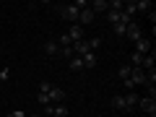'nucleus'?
Masks as SVG:
<instances>
[{"label": "nucleus", "mask_w": 156, "mask_h": 117, "mask_svg": "<svg viewBox=\"0 0 156 117\" xmlns=\"http://www.w3.org/2000/svg\"><path fill=\"white\" fill-rule=\"evenodd\" d=\"M78 13H81V11H78L73 3H70V5H60V16L65 18V21H70V23H76V21H78Z\"/></svg>", "instance_id": "f257e3e1"}, {"label": "nucleus", "mask_w": 156, "mask_h": 117, "mask_svg": "<svg viewBox=\"0 0 156 117\" xmlns=\"http://www.w3.org/2000/svg\"><path fill=\"white\" fill-rule=\"evenodd\" d=\"M125 37H128L130 42L135 44V42H138V39L143 37V31H140V26H138L135 21H130V23H128V29H125Z\"/></svg>", "instance_id": "f03ea898"}, {"label": "nucleus", "mask_w": 156, "mask_h": 117, "mask_svg": "<svg viewBox=\"0 0 156 117\" xmlns=\"http://www.w3.org/2000/svg\"><path fill=\"white\" fill-rule=\"evenodd\" d=\"M138 107L146 112V117L156 115V99H151V96H146V99H138Z\"/></svg>", "instance_id": "7ed1b4c3"}, {"label": "nucleus", "mask_w": 156, "mask_h": 117, "mask_svg": "<svg viewBox=\"0 0 156 117\" xmlns=\"http://www.w3.org/2000/svg\"><path fill=\"white\" fill-rule=\"evenodd\" d=\"M130 83H133V86H146V70H143V68H133V73H130Z\"/></svg>", "instance_id": "20e7f679"}, {"label": "nucleus", "mask_w": 156, "mask_h": 117, "mask_svg": "<svg viewBox=\"0 0 156 117\" xmlns=\"http://www.w3.org/2000/svg\"><path fill=\"white\" fill-rule=\"evenodd\" d=\"M94 11H91V8H83V11H81V13H78V26H86V23H91V21H94Z\"/></svg>", "instance_id": "39448f33"}, {"label": "nucleus", "mask_w": 156, "mask_h": 117, "mask_svg": "<svg viewBox=\"0 0 156 117\" xmlns=\"http://www.w3.org/2000/svg\"><path fill=\"white\" fill-rule=\"evenodd\" d=\"M52 101H55V104H62V101H65V91H62L60 86H52L50 89V104Z\"/></svg>", "instance_id": "423d86ee"}, {"label": "nucleus", "mask_w": 156, "mask_h": 117, "mask_svg": "<svg viewBox=\"0 0 156 117\" xmlns=\"http://www.w3.org/2000/svg\"><path fill=\"white\" fill-rule=\"evenodd\" d=\"M154 65H156V50H151L148 55H143V60H140V68H143V70H154Z\"/></svg>", "instance_id": "0eeeda50"}, {"label": "nucleus", "mask_w": 156, "mask_h": 117, "mask_svg": "<svg viewBox=\"0 0 156 117\" xmlns=\"http://www.w3.org/2000/svg\"><path fill=\"white\" fill-rule=\"evenodd\" d=\"M68 37H70V42H81V39H83V26L70 23V29H68Z\"/></svg>", "instance_id": "6e6552de"}, {"label": "nucleus", "mask_w": 156, "mask_h": 117, "mask_svg": "<svg viewBox=\"0 0 156 117\" xmlns=\"http://www.w3.org/2000/svg\"><path fill=\"white\" fill-rule=\"evenodd\" d=\"M135 52H138V55H148V52H151V39L140 37L138 42H135Z\"/></svg>", "instance_id": "1a4fd4ad"}, {"label": "nucleus", "mask_w": 156, "mask_h": 117, "mask_svg": "<svg viewBox=\"0 0 156 117\" xmlns=\"http://www.w3.org/2000/svg\"><path fill=\"white\" fill-rule=\"evenodd\" d=\"M89 8L94 11V16H96V13H107L109 11V3H107V0H94V3H89Z\"/></svg>", "instance_id": "9d476101"}, {"label": "nucleus", "mask_w": 156, "mask_h": 117, "mask_svg": "<svg viewBox=\"0 0 156 117\" xmlns=\"http://www.w3.org/2000/svg\"><path fill=\"white\" fill-rule=\"evenodd\" d=\"M138 99H140V96L135 94V91L125 94V107H128V112H133V107H138Z\"/></svg>", "instance_id": "9b49d317"}, {"label": "nucleus", "mask_w": 156, "mask_h": 117, "mask_svg": "<svg viewBox=\"0 0 156 117\" xmlns=\"http://www.w3.org/2000/svg\"><path fill=\"white\" fill-rule=\"evenodd\" d=\"M112 107H115L117 112H128V107H125V96H122V94L112 96Z\"/></svg>", "instance_id": "f8f14e48"}, {"label": "nucleus", "mask_w": 156, "mask_h": 117, "mask_svg": "<svg viewBox=\"0 0 156 117\" xmlns=\"http://www.w3.org/2000/svg\"><path fill=\"white\" fill-rule=\"evenodd\" d=\"M81 60H83V68H89V70H91V68H96V55H94V52H86Z\"/></svg>", "instance_id": "ddd939ff"}, {"label": "nucleus", "mask_w": 156, "mask_h": 117, "mask_svg": "<svg viewBox=\"0 0 156 117\" xmlns=\"http://www.w3.org/2000/svg\"><path fill=\"white\" fill-rule=\"evenodd\" d=\"M52 117H68V107L65 104H52Z\"/></svg>", "instance_id": "4468645a"}, {"label": "nucleus", "mask_w": 156, "mask_h": 117, "mask_svg": "<svg viewBox=\"0 0 156 117\" xmlns=\"http://www.w3.org/2000/svg\"><path fill=\"white\" fill-rule=\"evenodd\" d=\"M44 52H47V55H60V47H57V42H47V44H44Z\"/></svg>", "instance_id": "2eb2a0df"}, {"label": "nucleus", "mask_w": 156, "mask_h": 117, "mask_svg": "<svg viewBox=\"0 0 156 117\" xmlns=\"http://www.w3.org/2000/svg\"><path fill=\"white\" fill-rule=\"evenodd\" d=\"M151 8H154V5H151L148 0H138V3H135V13H138V11H146V13H151Z\"/></svg>", "instance_id": "dca6fc26"}, {"label": "nucleus", "mask_w": 156, "mask_h": 117, "mask_svg": "<svg viewBox=\"0 0 156 117\" xmlns=\"http://www.w3.org/2000/svg\"><path fill=\"white\" fill-rule=\"evenodd\" d=\"M125 29H128V23H122V21H117L115 26H112V31H115V37H125Z\"/></svg>", "instance_id": "f3484780"}, {"label": "nucleus", "mask_w": 156, "mask_h": 117, "mask_svg": "<svg viewBox=\"0 0 156 117\" xmlns=\"http://www.w3.org/2000/svg\"><path fill=\"white\" fill-rule=\"evenodd\" d=\"M120 18H122V11H120V13H117V11H107V21H109L112 26H115V23L120 21Z\"/></svg>", "instance_id": "a211bd4d"}, {"label": "nucleus", "mask_w": 156, "mask_h": 117, "mask_svg": "<svg viewBox=\"0 0 156 117\" xmlns=\"http://www.w3.org/2000/svg\"><path fill=\"white\" fill-rule=\"evenodd\" d=\"M130 73H133V68H130V65H122L120 70H117V76L122 78V81H128V78H130Z\"/></svg>", "instance_id": "6ab92c4d"}, {"label": "nucleus", "mask_w": 156, "mask_h": 117, "mask_svg": "<svg viewBox=\"0 0 156 117\" xmlns=\"http://www.w3.org/2000/svg\"><path fill=\"white\" fill-rule=\"evenodd\" d=\"M70 70H83V60L81 57H70Z\"/></svg>", "instance_id": "aec40b11"}, {"label": "nucleus", "mask_w": 156, "mask_h": 117, "mask_svg": "<svg viewBox=\"0 0 156 117\" xmlns=\"http://www.w3.org/2000/svg\"><path fill=\"white\" fill-rule=\"evenodd\" d=\"M86 42H89V50L94 52V50H99L101 47V37H94V39H86Z\"/></svg>", "instance_id": "412c9836"}, {"label": "nucleus", "mask_w": 156, "mask_h": 117, "mask_svg": "<svg viewBox=\"0 0 156 117\" xmlns=\"http://www.w3.org/2000/svg\"><path fill=\"white\" fill-rule=\"evenodd\" d=\"M122 8H125V0H112V3H109V11H117V13H120Z\"/></svg>", "instance_id": "4be33fe9"}, {"label": "nucleus", "mask_w": 156, "mask_h": 117, "mask_svg": "<svg viewBox=\"0 0 156 117\" xmlns=\"http://www.w3.org/2000/svg\"><path fill=\"white\" fill-rule=\"evenodd\" d=\"M37 101H39L42 107H47V104H50V94H44V91H39V94H37Z\"/></svg>", "instance_id": "5701e85b"}, {"label": "nucleus", "mask_w": 156, "mask_h": 117, "mask_svg": "<svg viewBox=\"0 0 156 117\" xmlns=\"http://www.w3.org/2000/svg\"><path fill=\"white\" fill-rule=\"evenodd\" d=\"M140 60H143V55L133 52V55H130V62H133V65H130V68H140Z\"/></svg>", "instance_id": "b1692460"}, {"label": "nucleus", "mask_w": 156, "mask_h": 117, "mask_svg": "<svg viewBox=\"0 0 156 117\" xmlns=\"http://www.w3.org/2000/svg\"><path fill=\"white\" fill-rule=\"evenodd\" d=\"M60 55L65 57V60H70V57H76V55H73V50H70V47H62V50H60Z\"/></svg>", "instance_id": "393cba45"}, {"label": "nucleus", "mask_w": 156, "mask_h": 117, "mask_svg": "<svg viewBox=\"0 0 156 117\" xmlns=\"http://www.w3.org/2000/svg\"><path fill=\"white\" fill-rule=\"evenodd\" d=\"M50 89H52V83H47V81L39 83V91H44V94H50Z\"/></svg>", "instance_id": "a878e982"}, {"label": "nucleus", "mask_w": 156, "mask_h": 117, "mask_svg": "<svg viewBox=\"0 0 156 117\" xmlns=\"http://www.w3.org/2000/svg\"><path fill=\"white\" fill-rule=\"evenodd\" d=\"M8 78H11V70H8V68H3V70H0V81H8Z\"/></svg>", "instance_id": "bb28decb"}, {"label": "nucleus", "mask_w": 156, "mask_h": 117, "mask_svg": "<svg viewBox=\"0 0 156 117\" xmlns=\"http://www.w3.org/2000/svg\"><path fill=\"white\" fill-rule=\"evenodd\" d=\"M11 115H13V117H26V112H23V109H13Z\"/></svg>", "instance_id": "cd10ccee"}, {"label": "nucleus", "mask_w": 156, "mask_h": 117, "mask_svg": "<svg viewBox=\"0 0 156 117\" xmlns=\"http://www.w3.org/2000/svg\"><path fill=\"white\" fill-rule=\"evenodd\" d=\"M26 117H42V115H37V112H34V115H26Z\"/></svg>", "instance_id": "c85d7f7f"}, {"label": "nucleus", "mask_w": 156, "mask_h": 117, "mask_svg": "<svg viewBox=\"0 0 156 117\" xmlns=\"http://www.w3.org/2000/svg\"><path fill=\"white\" fill-rule=\"evenodd\" d=\"M117 117H122V115H117Z\"/></svg>", "instance_id": "c756f323"}]
</instances>
